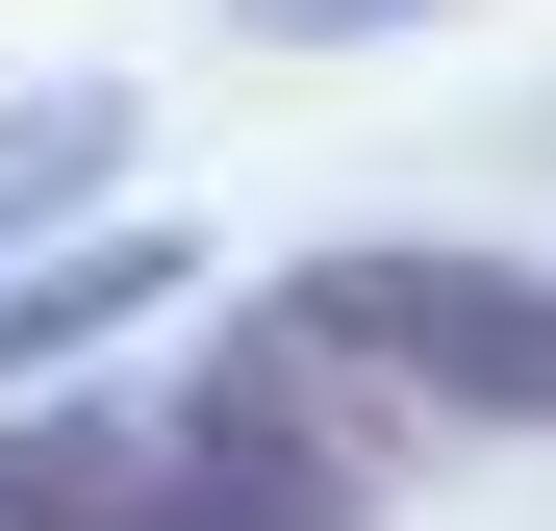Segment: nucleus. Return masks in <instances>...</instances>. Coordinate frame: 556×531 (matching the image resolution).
<instances>
[{
  "label": "nucleus",
  "mask_w": 556,
  "mask_h": 531,
  "mask_svg": "<svg viewBox=\"0 0 556 531\" xmlns=\"http://www.w3.org/2000/svg\"><path fill=\"white\" fill-rule=\"evenodd\" d=\"M102 152H127V102H102V76L0 102V228H76V203H102Z\"/></svg>",
  "instance_id": "4"
},
{
  "label": "nucleus",
  "mask_w": 556,
  "mask_h": 531,
  "mask_svg": "<svg viewBox=\"0 0 556 531\" xmlns=\"http://www.w3.org/2000/svg\"><path fill=\"white\" fill-rule=\"evenodd\" d=\"M278 304L430 430H556V279L531 253H304Z\"/></svg>",
  "instance_id": "2"
},
{
  "label": "nucleus",
  "mask_w": 556,
  "mask_h": 531,
  "mask_svg": "<svg viewBox=\"0 0 556 531\" xmlns=\"http://www.w3.org/2000/svg\"><path fill=\"white\" fill-rule=\"evenodd\" d=\"M177 279H203L177 228H102V203H76V228L26 253V279H0V405H51V354H102V329H152Z\"/></svg>",
  "instance_id": "3"
},
{
  "label": "nucleus",
  "mask_w": 556,
  "mask_h": 531,
  "mask_svg": "<svg viewBox=\"0 0 556 531\" xmlns=\"http://www.w3.org/2000/svg\"><path fill=\"white\" fill-rule=\"evenodd\" d=\"M253 51H354V26H430V0H228Z\"/></svg>",
  "instance_id": "5"
},
{
  "label": "nucleus",
  "mask_w": 556,
  "mask_h": 531,
  "mask_svg": "<svg viewBox=\"0 0 556 531\" xmlns=\"http://www.w3.org/2000/svg\"><path fill=\"white\" fill-rule=\"evenodd\" d=\"M0 531H380V380L253 304L152 405H0Z\"/></svg>",
  "instance_id": "1"
}]
</instances>
